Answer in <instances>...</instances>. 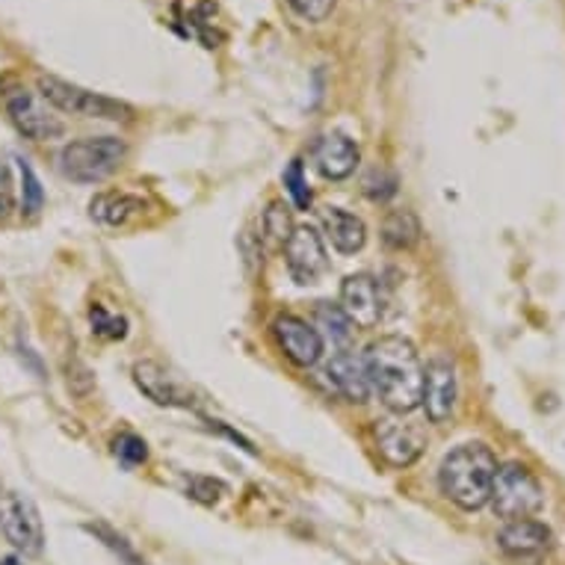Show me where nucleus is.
<instances>
[{"instance_id": "nucleus-1", "label": "nucleus", "mask_w": 565, "mask_h": 565, "mask_svg": "<svg viewBox=\"0 0 565 565\" xmlns=\"http://www.w3.org/2000/svg\"><path fill=\"white\" fill-rule=\"evenodd\" d=\"M371 391L397 415H408L424 403V362L408 338L385 334L364 352Z\"/></svg>"}, {"instance_id": "nucleus-2", "label": "nucleus", "mask_w": 565, "mask_h": 565, "mask_svg": "<svg viewBox=\"0 0 565 565\" xmlns=\"http://www.w3.org/2000/svg\"><path fill=\"white\" fill-rule=\"evenodd\" d=\"M498 477V459L486 445H459L445 456L438 468V486L447 501L459 510H482L491 501V486Z\"/></svg>"}, {"instance_id": "nucleus-3", "label": "nucleus", "mask_w": 565, "mask_h": 565, "mask_svg": "<svg viewBox=\"0 0 565 565\" xmlns=\"http://www.w3.org/2000/svg\"><path fill=\"white\" fill-rule=\"evenodd\" d=\"M128 146L119 137H84L60 151V172L75 184H102L119 172Z\"/></svg>"}, {"instance_id": "nucleus-4", "label": "nucleus", "mask_w": 565, "mask_h": 565, "mask_svg": "<svg viewBox=\"0 0 565 565\" xmlns=\"http://www.w3.org/2000/svg\"><path fill=\"white\" fill-rule=\"evenodd\" d=\"M39 95L45 98L54 110H63L68 116H81V119H107V121H128L134 116L125 102L107 98V95L89 93L84 86L65 84L60 77L42 75L39 77Z\"/></svg>"}, {"instance_id": "nucleus-5", "label": "nucleus", "mask_w": 565, "mask_h": 565, "mask_svg": "<svg viewBox=\"0 0 565 565\" xmlns=\"http://www.w3.org/2000/svg\"><path fill=\"white\" fill-rule=\"evenodd\" d=\"M489 503L507 521L530 519L542 507V482L524 465H503L491 486Z\"/></svg>"}, {"instance_id": "nucleus-6", "label": "nucleus", "mask_w": 565, "mask_h": 565, "mask_svg": "<svg viewBox=\"0 0 565 565\" xmlns=\"http://www.w3.org/2000/svg\"><path fill=\"white\" fill-rule=\"evenodd\" d=\"M0 533L24 556L42 554L45 547V527L36 503L19 491H0Z\"/></svg>"}, {"instance_id": "nucleus-7", "label": "nucleus", "mask_w": 565, "mask_h": 565, "mask_svg": "<svg viewBox=\"0 0 565 565\" xmlns=\"http://www.w3.org/2000/svg\"><path fill=\"white\" fill-rule=\"evenodd\" d=\"M3 104H7V113H10L12 125L19 128V134H24L33 142L60 139L65 134L63 119L56 116L54 107L42 95H33L28 89H10Z\"/></svg>"}, {"instance_id": "nucleus-8", "label": "nucleus", "mask_w": 565, "mask_h": 565, "mask_svg": "<svg viewBox=\"0 0 565 565\" xmlns=\"http://www.w3.org/2000/svg\"><path fill=\"white\" fill-rule=\"evenodd\" d=\"M341 311L359 329H373L385 317V294H382L380 278L371 273H355L347 276L341 285Z\"/></svg>"}, {"instance_id": "nucleus-9", "label": "nucleus", "mask_w": 565, "mask_h": 565, "mask_svg": "<svg viewBox=\"0 0 565 565\" xmlns=\"http://www.w3.org/2000/svg\"><path fill=\"white\" fill-rule=\"evenodd\" d=\"M373 436H376V450H380V456L391 468L415 465L420 454H424V447H427L424 429L417 427V424H408L403 417L380 420L376 429H373Z\"/></svg>"}, {"instance_id": "nucleus-10", "label": "nucleus", "mask_w": 565, "mask_h": 565, "mask_svg": "<svg viewBox=\"0 0 565 565\" xmlns=\"http://www.w3.org/2000/svg\"><path fill=\"white\" fill-rule=\"evenodd\" d=\"M285 264L297 285H315L317 278L329 269V255L326 243L317 228L311 225H297L290 241L285 243Z\"/></svg>"}, {"instance_id": "nucleus-11", "label": "nucleus", "mask_w": 565, "mask_h": 565, "mask_svg": "<svg viewBox=\"0 0 565 565\" xmlns=\"http://www.w3.org/2000/svg\"><path fill=\"white\" fill-rule=\"evenodd\" d=\"M273 338H276L278 350L288 355L297 367H315L323 359V338L308 320L297 315H278L273 320Z\"/></svg>"}, {"instance_id": "nucleus-12", "label": "nucleus", "mask_w": 565, "mask_h": 565, "mask_svg": "<svg viewBox=\"0 0 565 565\" xmlns=\"http://www.w3.org/2000/svg\"><path fill=\"white\" fill-rule=\"evenodd\" d=\"M134 382L158 406L193 408V394H190V388H186L184 382H178L163 364L137 362L134 364Z\"/></svg>"}, {"instance_id": "nucleus-13", "label": "nucleus", "mask_w": 565, "mask_h": 565, "mask_svg": "<svg viewBox=\"0 0 565 565\" xmlns=\"http://www.w3.org/2000/svg\"><path fill=\"white\" fill-rule=\"evenodd\" d=\"M323 380L332 385L338 397L350 399V403H367V397H371L367 364L350 350L332 352V362L323 367Z\"/></svg>"}, {"instance_id": "nucleus-14", "label": "nucleus", "mask_w": 565, "mask_h": 565, "mask_svg": "<svg viewBox=\"0 0 565 565\" xmlns=\"http://www.w3.org/2000/svg\"><path fill=\"white\" fill-rule=\"evenodd\" d=\"M456 367L447 359H433L424 367V408L433 424H445L456 408Z\"/></svg>"}, {"instance_id": "nucleus-15", "label": "nucleus", "mask_w": 565, "mask_h": 565, "mask_svg": "<svg viewBox=\"0 0 565 565\" xmlns=\"http://www.w3.org/2000/svg\"><path fill=\"white\" fill-rule=\"evenodd\" d=\"M359 146L343 134H323L315 142V167L329 181H343L359 167Z\"/></svg>"}, {"instance_id": "nucleus-16", "label": "nucleus", "mask_w": 565, "mask_h": 565, "mask_svg": "<svg viewBox=\"0 0 565 565\" xmlns=\"http://www.w3.org/2000/svg\"><path fill=\"white\" fill-rule=\"evenodd\" d=\"M498 545L512 559H530V556H542L551 545V530L542 521L533 519H515L507 521V527L498 533Z\"/></svg>"}, {"instance_id": "nucleus-17", "label": "nucleus", "mask_w": 565, "mask_h": 565, "mask_svg": "<svg viewBox=\"0 0 565 565\" xmlns=\"http://www.w3.org/2000/svg\"><path fill=\"white\" fill-rule=\"evenodd\" d=\"M89 214H93L95 223L125 228V225L137 223L139 216L146 214V199L125 193V190H107V193H98L89 202Z\"/></svg>"}, {"instance_id": "nucleus-18", "label": "nucleus", "mask_w": 565, "mask_h": 565, "mask_svg": "<svg viewBox=\"0 0 565 565\" xmlns=\"http://www.w3.org/2000/svg\"><path fill=\"white\" fill-rule=\"evenodd\" d=\"M323 232L334 249L341 255H355L367 243V225L362 216L350 214L343 207H326L323 211Z\"/></svg>"}, {"instance_id": "nucleus-19", "label": "nucleus", "mask_w": 565, "mask_h": 565, "mask_svg": "<svg viewBox=\"0 0 565 565\" xmlns=\"http://www.w3.org/2000/svg\"><path fill=\"white\" fill-rule=\"evenodd\" d=\"M317 334L323 338V347H332V352L350 350L352 338H355V326L352 320L341 311V306L332 302H320L315 308V323Z\"/></svg>"}, {"instance_id": "nucleus-20", "label": "nucleus", "mask_w": 565, "mask_h": 565, "mask_svg": "<svg viewBox=\"0 0 565 565\" xmlns=\"http://www.w3.org/2000/svg\"><path fill=\"white\" fill-rule=\"evenodd\" d=\"M382 241L388 249L408 252L420 241V223L412 211H391L382 223Z\"/></svg>"}, {"instance_id": "nucleus-21", "label": "nucleus", "mask_w": 565, "mask_h": 565, "mask_svg": "<svg viewBox=\"0 0 565 565\" xmlns=\"http://www.w3.org/2000/svg\"><path fill=\"white\" fill-rule=\"evenodd\" d=\"M294 216H290V207L285 202H273L264 211V220H260V241L267 243V249H285V243L290 241L294 234Z\"/></svg>"}, {"instance_id": "nucleus-22", "label": "nucleus", "mask_w": 565, "mask_h": 565, "mask_svg": "<svg viewBox=\"0 0 565 565\" xmlns=\"http://www.w3.org/2000/svg\"><path fill=\"white\" fill-rule=\"evenodd\" d=\"M21 169V216L24 220H36L42 204H45V190L39 184L36 172L30 167L28 160H19Z\"/></svg>"}, {"instance_id": "nucleus-23", "label": "nucleus", "mask_w": 565, "mask_h": 565, "mask_svg": "<svg viewBox=\"0 0 565 565\" xmlns=\"http://www.w3.org/2000/svg\"><path fill=\"white\" fill-rule=\"evenodd\" d=\"M113 454L119 456L125 465H142L149 459V445L139 436H134V433H121L113 441Z\"/></svg>"}, {"instance_id": "nucleus-24", "label": "nucleus", "mask_w": 565, "mask_h": 565, "mask_svg": "<svg viewBox=\"0 0 565 565\" xmlns=\"http://www.w3.org/2000/svg\"><path fill=\"white\" fill-rule=\"evenodd\" d=\"M186 494H190L193 501L204 503V507H214V503L225 494V482L214 480V477H190V480H186Z\"/></svg>"}, {"instance_id": "nucleus-25", "label": "nucleus", "mask_w": 565, "mask_h": 565, "mask_svg": "<svg viewBox=\"0 0 565 565\" xmlns=\"http://www.w3.org/2000/svg\"><path fill=\"white\" fill-rule=\"evenodd\" d=\"M89 320H93V332L102 334V338H110V341H121L128 334V320L125 317L107 315L102 306H93Z\"/></svg>"}, {"instance_id": "nucleus-26", "label": "nucleus", "mask_w": 565, "mask_h": 565, "mask_svg": "<svg viewBox=\"0 0 565 565\" xmlns=\"http://www.w3.org/2000/svg\"><path fill=\"white\" fill-rule=\"evenodd\" d=\"M285 186H288L290 199H294V204H297L299 211L311 207V190H308L306 169H302L299 160H294V163L288 167V172H285Z\"/></svg>"}, {"instance_id": "nucleus-27", "label": "nucleus", "mask_w": 565, "mask_h": 565, "mask_svg": "<svg viewBox=\"0 0 565 565\" xmlns=\"http://www.w3.org/2000/svg\"><path fill=\"white\" fill-rule=\"evenodd\" d=\"M290 10L297 12L299 19L311 21V24H320L332 15L334 0H288Z\"/></svg>"}, {"instance_id": "nucleus-28", "label": "nucleus", "mask_w": 565, "mask_h": 565, "mask_svg": "<svg viewBox=\"0 0 565 565\" xmlns=\"http://www.w3.org/2000/svg\"><path fill=\"white\" fill-rule=\"evenodd\" d=\"M364 193L376 199V202H385L391 195L397 193V178L388 175V172H373L367 181H364Z\"/></svg>"}, {"instance_id": "nucleus-29", "label": "nucleus", "mask_w": 565, "mask_h": 565, "mask_svg": "<svg viewBox=\"0 0 565 565\" xmlns=\"http://www.w3.org/2000/svg\"><path fill=\"white\" fill-rule=\"evenodd\" d=\"M12 214V181L10 169L0 163V223H7Z\"/></svg>"}, {"instance_id": "nucleus-30", "label": "nucleus", "mask_w": 565, "mask_h": 565, "mask_svg": "<svg viewBox=\"0 0 565 565\" xmlns=\"http://www.w3.org/2000/svg\"><path fill=\"white\" fill-rule=\"evenodd\" d=\"M98 533H104V539H107V545H110L113 551H116V554L121 556V563H125V565H146V563H142V559H139L137 554H134V551H130L128 545H125V539H116L110 533V530H104V527H98Z\"/></svg>"}, {"instance_id": "nucleus-31", "label": "nucleus", "mask_w": 565, "mask_h": 565, "mask_svg": "<svg viewBox=\"0 0 565 565\" xmlns=\"http://www.w3.org/2000/svg\"><path fill=\"white\" fill-rule=\"evenodd\" d=\"M0 565H24L21 559H15V556H7V559H0Z\"/></svg>"}]
</instances>
